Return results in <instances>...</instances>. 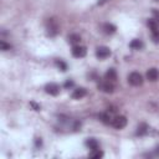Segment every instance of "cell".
Returning <instances> with one entry per match:
<instances>
[{
	"mask_svg": "<svg viewBox=\"0 0 159 159\" xmlns=\"http://www.w3.org/2000/svg\"><path fill=\"white\" fill-rule=\"evenodd\" d=\"M103 29H104V32L106 34H113V32H116V26L112 25V24H106L103 26Z\"/></svg>",
	"mask_w": 159,
	"mask_h": 159,
	"instance_id": "e0dca14e",
	"label": "cell"
},
{
	"mask_svg": "<svg viewBox=\"0 0 159 159\" xmlns=\"http://www.w3.org/2000/svg\"><path fill=\"white\" fill-rule=\"evenodd\" d=\"M58 30H60V26L57 24V20L56 19H48L46 21V31L50 36H55L58 34Z\"/></svg>",
	"mask_w": 159,
	"mask_h": 159,
	"instance_id": "6da1fadb",
	"label": "cell"
},
{
	"mask_svg": "<svg viewBox=\"0 0 159 159\" xmlns=\"http://www.w3.org/2000/svg\"><path fill=\"white\" fill-rule=\"evenodd\" d=\"M55 63H56V66H57L61 71H66V70H67V65H66L63 61H61V60H56Z\"/></svg>",
	"mask_w": 159,
	"mask_h": 159,
	"instance_id": "ac0fdd59",
	"label": "cell"
},
{
	"mask_svg": "<svg viewBox=\"0 0 159 159\" xmlns=\"http://www.w3.org/2000/svg\"><path fill=\"white\" fill-rule=\"evenodd\" d=\"M147 78L152 82H155L159 80V71L157 68H149L147 71Z\"/></svg>",
	"mask_w": 159,
	"mask_h": 159,
	"instance_id": "ba28073f",
	"label": "cell"
},
{
	"mask_svg": "<svg viewBox=\"0 0 159 159\" xmlns=\"http://www.w3.org/2000/svg\"><path fill=\"white\" fill-rule=\"evenodd\" d=\"M86 53H87V50H86L84 46H78V45H76V46H73V48H72V55H73L75 57H77V58L84 57Z\"/></svg>",
	"mask_w": 159,
	"mask_h": 159,
	"instance_id": "8992f818",
	"label": "cell"
},
{
	"mask_svg": "<svg viewBox=\"0 0 159 159\" xmlns=\"http://www.w3.org/2000/svg\"><path fill=\"white\" fill-rule=\"evenodd\" d=\"M153 15L155 16V20L159 22V11H158V10H155V9H153Z\"/></svg>",
	"mask_w": 159,
	"mask_h": 159,
	"instance_id": "7402d4cb",
	"label": "cell"
},
{
	"mask_svg": "<svg viewBox=\"0 0 159 159\" xmlns=\"http://www.w3.org/2000/svg\"><path fill=\"white\" fill-rule=\"evenodd\" d=\"M148 133V125L145 123H140L137 128V135H145Z\"/></svg>",
	"mask_w": 159,
	"mask_h": 159,
	"instance_id": "7c38bea8",
	"label": "cell"
},
{
	"mask_svg": "<svg viewBox=\"0 0 159 159\" xmlns=\"http://www.w3.org/2000/svg\"><path fill=\"white\" fill-rule=\"evenodd\" d=\"M112 125L116 129H122L127 125V118L124 116H116L112 120Z\"/></svg>",
	"mask_w": 159,
	"mask_h": 159,
	"instance_id": "3957f363",
	"label": "cell"
},
{
	"mask_svg": "<svg viewBox=\"0 0 159 159\" xmlns=\"http://www.w3.org/2000/svg\"><path fill=\"white\" fill-rule=\"evenodd\" d=\"M89 157L91 158H96V159H99L103 157V152L99 150V149H93L91 153H89Z\"/></svg>",
	"mask_w": 159,
	"mask_h": 159,
	"instance_id": "2e32d148",
	"label": "cell"
},
{
	"mask_svg": "<svg viewBox=\"0 0 159 159\" xmlns=\"http://www.w3.org/2000/svg\"><path fill=\"white\" fill-rule=\"evenodd\" d=\"M104 77H106V80H108V81H111V82H114V81L117 80V72H116V70L109 68V70L106 72Z\"/></svg>",
	"mask_w": 159,
	"mask_h": 159,
	"instance_id": "30bf717a",
	"label": "cell"
},
{
	"mask_svg": "<svg viewBox=\"0 0 159 159\" xmlns=\"http://www.w3.org/2000/svg\"><path fill=\"white\" fill-rule=\"evenodd\" d=\"M86 145H87L91 150H93V149H98V142H97L94 138H88V139L86 140Z\"/></svg>",
	"mask_w": 159,
	"mask_h": 159,
	"instance_id": "4fadbf2b",
	"label": "cell"
},
{
	"mask_svg": "<svg viewBox=\"0 0 159 159\" xmlns=\"http://www.w3.org/2000/svg\"><path fill=\"white\" fill-rule=\"evenodd\" d=\"M45 91H46L48 94H51V96H57L58 92H60V86H58L57 83L51 82V83H47V84H46Z\"/></svg>",
	"mask_w": 159,
	"mask_h": 159,
	"instance_id": "52a82bcc",
	"label": "cell"
},
{
	"mask_svg": "<svg viewBox=\"0 0 159 159\" xmlns=\"http://www.w3.org/2000/svg\"><path fill=\"white\" fill-rule=\"evenodd\" d=\"M129 46H130V48H133V50H140V48L143 47V42H142L140 40H138V39H134V40L129 43Z\"/></svg>",
	"mask_w": 159,
	"mask_h": 159,
	"instance_id": "9a60e30c",
	"label": "cell"
},
{
	"mask_svg": "<svg viewBox=\"0 0 159 159\" xmlns=\"http://www.w3.org/2000/svg\"><path fill=\"white\" fill-rule=\"evenodd\" d=\"M30 106H31L35 111H40V106H39V104H36L35 102H30Z\"/></svg>",
	"mask_w": 159,
	"mask_h": 159,
	"instance_id": "44dd1931",
	"label": "cell"
},
{
	"mask_svg": "<svg viewBox=\"0 0 159 159\" xmlns=\"http://www.w3.org/2000/svg\"><path fill=\"white\" fill-rule=\"evenodd\" d=\"M128 82L132 86H140L143 83V76L139 72H132L128 76Z\"/></svg>",
	"mask_w": 159,
	"mask_h": 159,
	"instance_id": "7a4b0ae2",
	"label": "cell"
},
{
	"mask_svg": "<svg viewBox=\"0 0 159 159\" xmlns=\"http://www.w3.org/2000/svg\"><path fill=\"white\" fill-rule=\"evenodd\" d=\"M80 41H81V36L77 35V34H72V35L68 36V42L72 43V45H75V46L77 43H80Z\"/></svg>",
	"mask_w": 159,
	"mask_h": 159,
	"instance_id": "5bb4252c",
	"label": "cell"
},
{
	"mask_svg": "<svg viewBox=\"0 0 159 159\" xmlns=\"http://www.w3.org/2000/svg\"><path fill=\"white\" fill-rule=\"evenodd\" d=\"M86 93H87V91L84 88L80 87V88H77V89H75L72 92V98L73 99H81V98H83L86 96Z\"/></svg>",
	"mask_w": 159,
	"mask_h": 159,
	"instance_id": "9c48e42d",
	"label": "cell"
},
{
	"mask_svg": "<svg viewBox=\"0 0 159 159\" xmlns=\"http://www.w3.org/2000/svg\"><path fill=\"white\" fill-rule=\"evenodd\" d=\"M65 88H71L72 86H73V81H70V80H67L66 82H65Z\"/></svg>",
	"mask_w": 159,
	"mask_h": 159,
	"instance_id": "ffe728a7",
	"label": "cell"
},
{
	"mask_svg": "<svg viewBox=\"0 0 159 159\" xmlns=\"http://www.w3.org/2000/svg\"><path fill=\"white\" fill-rule=\"evenodd\" d=\"M98 87H99L101 91H103V92H106V93H112V92L114 91V84H113V82H111V81H108V80L101 82V83L98 84Z\"/></svg>",
	"mask_w": 159,
	"mask_h": 159,
	"instance_id": "5b68a950",
	"label": "cell"
},
{
	"mask_svg": "<svg viewBox=\"0 0 159 159\" xmlns=\"http://www.w3.org/2000/svg\"><path fill=\"white\" fill-rule=\"evenodd\" d=\"M96 56L99 58V60H104L107 57L111 56V50L106 46H99L97 50H96Z\"/></svg>",
	"mask_w": 159,
	"mask_h": 159,
	"instance_id": "277c9868",
	"label": "cell"
},
{
	"mask_svg": "<svg viewBox=\"0 0 159 159\" xmlns=\"http://www.w3.org/2000/svg\"><path fill=\"white\" fill-rule=\"evenodd\" d=\"M99 119L104 124H112V120H113V118H112V116L109 113H101L99 114Z\"/></svg>",
	"mask_w": 159,
	"mask_h": 159,
	"instance_id": "8fae6325",
	"label": "cell"
},
{
	"mask_svg": "<svg viewBox=\"0 0 159 159\" xmlns=\"http://www.w3.org/2000/svg\"><path fill=\"white\" fill-rule=\"evenodd\" d=\"M0 48H1L2 51H7V50L11 48V46H10L9 43H6L4 40H1V41H0Z\"/></svg>",
	"mask_w": 159,
	"mask_h": 159,
	"instance_id": "d6986e66",
	"label": "cell"
}]
</instances>
